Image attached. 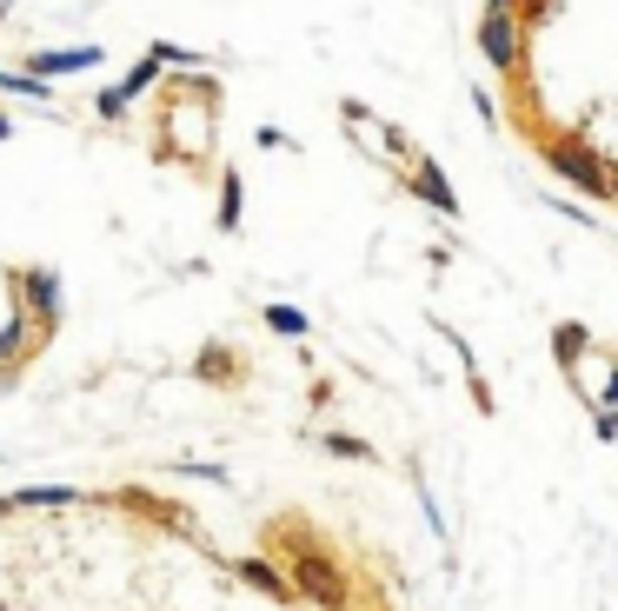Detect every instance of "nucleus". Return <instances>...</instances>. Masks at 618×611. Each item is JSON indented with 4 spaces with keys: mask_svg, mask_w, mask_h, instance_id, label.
Here are the masks:
<instances>
[{
    "mask_svg": "<svg viewBox=\"0 0 618 611\" xmlns=\"http://www.w3.org/2000/svg\"><path fill=\"white\" fill-rule=\"evenodd\" d=\"M13 286H20V313H27V319H40V326L60 319V273H53V266H27Z\"/></svg>",
    "mask_w": 618,
    "mask_h": 611,
    "instance_id": "1",
    "label": "nucleus"
},
{
    "mask_svg": "<svg viewBox=\"0 0 618 611\" xmlns=\"http://www.w3.org/2000/svg\"><path fill=\"white\" fill-rule=\"evenodd\" d=\"M87 67H100V47H33L27 53V73H40V80H67Z\"/></svg>",
    "mask_w": 618,
    "mask_h": 611,
    "instance_id": "2",
    "label": "nucleus"
},
{
    "mask_svg": "<svg viewBox=\"0 0 618 611\" xmlns=\"http://www.w3.org/2000/svg\"><path fill=\"white\" fill-rule=\"evenodd\" d=\"M553 166H559L566 180H579L586 193H606V186H612V173H606V166H599L586 146H573V140H566V146H553Z\"/></svg>",
    "mask_w": 618,
    "mask_h": 611,
    "instance_id": "3",
    "label": "nucleus"
},
{
    "mask_svg": "<svg viewBox=\"0 0 618 611\" xmlns=\"http://www.w3.org/2000/svg\"><path fill=\"white\" fill-rule=\"evenodd\" d=\"M479 47L493 53V67H513V60H519V27H513V13H506V7H493V13H486Z\"/></svg>",
    "mask_w": 618,
    "mask_h": 611,
    "instance_id": "4",
    "label": "nucleus"
},
{
    "mask_svg": "<svg viewBox=\"0 0 618 611\" xmlns=\"http://www.w3.org/2000/svg\"><path fill=\"white\" fill-rule=\"evenodd\" d=\"M20 506H80V492L73 486H20V492H7V512H20Z\"/></svg>",
    "mask_w": 618,
    "mask_h": 611,
    "instance_id": "5",
    "label": "nucleus"
},
{
    "mask_svg": "<svg viewBox=\"0 0 618 611\" xmlns=\"http://www.w3.org/2000/svg\"><path fill=\"white\" fill-rule=\"evenodd\" d=\"M0 93H13V100H40V106H53V86H47L40 73H27V67H20V73H7V67H0Z\"/></svg>",
    "mask_w": 618,
    "mask_h": 611,
    "instance_id": "6",
    "label": "nucleus"
},
{
    "mask_svg": "<svg viewBox=\"0 0 618 611\" xmlns=\"http://www.w3.org/2000/svg\"><path fill=\"white\" fill-rule=\"evenodd\" d=\"M153 80H160V60H140V67H133V73H126V80H120L113 93H120V100H140V93H146Z\"/></svg>",
    "mask_w": 618,
    "mask_h": 611,
    "instance_id": "7",
    "label": "nucleus"
},
{
    "mask_svg": "<svg viewBox=\"0 0 618 611\" xmlns=\"http://www.w3.org/2000/svg\"><path fill=\"white\" fill-rule=\"evenodd\" d=\"M93 113H100V120H120V113H126V100L107 86V93H93Z\"/></svg>",
    "mask_w": 618,
    "mask_h": 611,
    "instance_id": "8",
    "label": "nucleus"
},
{
    "mask_svg": "<svg viewBox=\"0 0 618 611\" xmlns=\"http://www.w3.org/2000/svg\"><path fill=\"white\" fill-rule=\"evenodd\" d=\"M220 220H226V226L240 220V180H226V200H220Z\"/></svg>",
    "mask_w": 618,
    "mask_h": 611,
    "instance_id": "9",
    "label": "nucleus"
},
{
    "mask_svg": "<svg viewBox=\"0 0 618 611\" xmlns=\"http://www.w3.org/2000/svg\"><path fill=\"white\" fill-rule=\"evenodd\" d=\"M0 140H13V120H7V113H0Z\"/></svg>",
    "mask_w": 618,
    "mask_h": 611,
    "instance_id": "10",
    "label": "nucleus"
},
{
    "mask_svg": "<svg viewBox=\"0 0 618 611\" xmlns=\"http://www.w3.org/2000/svg\"><path fill=\"white\" fill-rule=\"evenodd\" d=\"M493 7H506V0H493Z\"/></svg>",
    "mask_w": 618,
    "mask_h": 611,
    "instance_id": "11",
    "label": "nucleus"
}]
</instances>
